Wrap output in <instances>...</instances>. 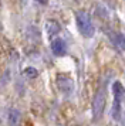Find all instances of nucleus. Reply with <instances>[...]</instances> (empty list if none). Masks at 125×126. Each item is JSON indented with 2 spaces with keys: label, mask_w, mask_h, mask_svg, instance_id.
Here are the masks:
<instances>
[{
  "label": "nucleus",
  "mask_w": 125,
  "mask_h": 126,
  "mask_svg": "<svg viewBox=\"0 0 125 126\" xmlns=\"http://www.w3.org/2000/svg\"><path fill=\"white\" fill-rule=\"evenodd\" d=\"M115 44L119 50L125 51V34H117L115 35Z\"/></svg>",
  "instance_id": "obj_8"
},
{
  "label": "nucleus",
  "mask_w": 125,
  "mask_h": 126,
  "mask_svg": "<svg viewBox=\"0 0 125 126\" xmlns=\"http://www.w3.org/2000/svg\"><path fill=\"white\" fill-rule=\"evenodd\" d=\"M39 3H41V4H47L48 3V0H37Z\"/></svg>",
  "instance_id": "obj_10"
},
{
  "label": "nucleus",
  "mask_w": 125,
  "mask_h": 126,
  "mask_svg": "<svg viewBox=\"0 0 125 126\" xmlns=\"http://www.w3.org/2000/svg\"><path fill=\"white\" fill-rule=\"evenodd\" d=\"M75 24H77V29H78L80 34L85 37V38H91L94 33H95V27L92 23V18L87 12H80L75 13Z\"/></svg>",
  "instance_id": "obj_1"
},
{
  "label": "nucleus",
  "mask_w": 125,
  "mask_h": 126,
  "mask_svg": "<svg viewBox=\"0 0 125 126\" xmlns=\"http://www.w3.org/2000/svg\"><path fill=\"white\" fill-rule=\"evenodd\" d=\"M105 103H107V82H101L97 88L95 96H94V101H92V115H94L95 120L102 118Z\"/></svg>",
  "instance_id": "obj_2"
},
{
  "label": "nucleus",
  "mask_w": 125,
  "mask_h": 126,
  "mask_svg": "<svg viewBox=\"0 0 125 126\" xmlns=\"http://www.w3.org/2000/svg\"><path fill=\"white\" fill-rule=\"evenodd\" d=\"M51 51L56 57H62L67 52V46L62 38H54L51 41Z\"/></svg>",
  "instance_id": "obj_5"
},
{
  "label": "nucleus",
  "mask_w": 125,
  "mask_h": 126,
  "mask_svg": "<svg viewBox=\"0 0 125 126\" xmlns=\"http://www.w3.org/2000/svg\"><path fill=\"white\" fill-rule=\"evenodd\" d=\"M112 94H114V103H112V118L118 120L121 118V105L125 101V88L121 82H114L112 85Z\"/></svg>",
  "instance_id": "obj_3"
},
{
  "label": "nucleus",
  "mask_w": 125,
  "mask_h": 126,
  "mask_svg": "<svg viewBox=\"0 0 125 126\" xmlns=\"http://www.w3.org/2000/svg\"><path fill=\"white\" fill-rule=\"evenodd\" d=\"M58 31H60V26H58V23L54 21V20H48V21H47V33H48V35L53 37V35L57 34Z\"/></svg>",
  "instance_id": "obj_6"
},
{
  "label": "nucleus",
  "mask_w": 125,
  "mask_h": 126,
  "mask_svg": "<svg viewBox=\"0 0 125 126\" xmlns=\"http://www.w3.org/2000/svg\"><path fill=\"white\" fill-rule=\"evenodd\" d=\"M19 122H20V113H19L17 110H14V109H11L10 113H9V125L10 126H17Z\"/></svg>",
  "instance_id": "obj_7"
},
{
  "label": "nucleus",
  "mask_w": 125,
  "mask_h": 126,
  "mask_svg": "<svg viewBox=\"0 0 125 126\" xmlns=\"http://www.w3.org/2000/svg\"><path fill=\"white\" fill-rule=\"evenodd\" d=\"M57 88L64 95H70L74 91V81L68 75H57Z\"/></svg>",
  "instance_id": "obj_4"
},
{
  "label": "nucleus",
  "mask_w": 125,
  "mask_h": 126,
  "mask_svg": "<svg viewBox=\"0 0 125 126\" xmlns=\"http://www.w3.org/2000/svg\"><path fill=\"white\" fill-rule=\"evenodd\" d=\"M24 75L27 77V78H36L37 75H39V71L33 67H27V68L24 69Z\"/></svg>",
  "instance_id": "obj_9"
}]
</instances>
